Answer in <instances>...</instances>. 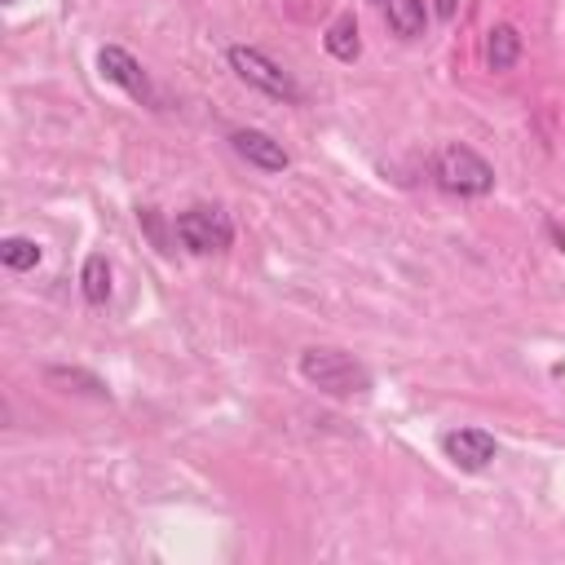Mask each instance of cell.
Returning <instances> with one entry per match:
<instances>
[{"mask_svg": "<svg viewBox=\"0 0 565 565\" xmlns=\"http://www.w3.org/2000/svg\"><path fill=\"white\" fill-rule=\"evenodd\" d=\"M296 371H300V380L309 388H318L327 397H362L375 384L371 371L353 353H344V349H318V344L313 349H300Z\"/></svg>", "mask_w": 565, "mask_h": 565, "instance_id": "6da1fadb", "label": "cell"}, {"mask_svg": "<svg viewBox=\"0 0 565 565\" xmlns=\"http://www.w3.org/2000/svg\"><path fill=\"white\" fill-rule=\"evenodd\" d=\"M433 181L441 194H455V199H486L494 190V168L486 154H477L472 146L463 141H450L437 150L433 159Z\"/></svg>", "mask_w": 565, "mask_h": 565, "instance_id": "7a4b0ae2", "label": "cell"}, {"mask_svg": "<svg viewBox=\"0 0 565 565\" xmlns=\"http://www.w3.org/2000/svg\"><path fill=\"white\" fill-rule=\"evenodd\" d=\"M172 238L190 252V256H212V252H230L234 243V221L225 207L216 203H194L185 212L172 216Z\"/></svg>", "mask_w": 565, "mask_h": 565, "instance_id": "3957f363", "label": "cell"}, {"mask_svg": "<svg viewBox=\"0 0 565 565\" xmlns=\"http://www.w3.org/2000/svg\"><path fill=\"white\" fill-rule=\"evenodd\" d=\"M225 62H230V71L247 84V88H256V93H265V97H278V102H287V106H300V84L269 57V53H260L256 44H230L225 49Z\"/></svg>", "mask_w": 565, "mask_h": 565, "instance_id": "277c9868", "label": "cell"}, {"mask_svg": "<svg viewBox=\"0 0 565 565\" xmlns=\"http://www.w3.org/2000/svg\"><path fill=\"white\" fill-rule=\"evenodd\" d=\"M97 75H102L106 84L124 88L132 102H141V106H150V110H163V102H159L150 75L141 71V62H137L128 49H119V44H102V49H97Z\"/></svg>", "mask_w": 565, "mask_h": 565, "instance_id": "5b68a950", "label": "cell"}, {"mask_svg": "<svg viewBox=\"0 0 565 565\" xmlns=\"http://www.w3.org/2000/svg\"><path fill=\"white\" fill-rule=\"evenodd\" d=\"M437 446H441V455H446L459 472H481V468H490V463L499 459V441H494V433H486V428H446V433L437 437Z\"/></svg>", "mask_w": 565, "mask_h": 565, "instance_id": "8992f818", "label": "cell"}, {"mask_svg": "<svg viewBox=\"0 0 565 565\" xmlns=\"http://www.w3.org/2000/svg\"><path fill=\"white\" fill-rule=\"evenodd\" d=\"M230 146H234V154H238L243 163H252L256 172H287V168H291L287 146H282L278 137L260 132V128H234V132H230Z\"/></svg>", "mask_w": 565, "mask_h": 565, "instance_id": "52a82bcc", "label": "cell"}, {"mask_svg": "<svg viewBox=\"0 0 565 565\" xmlns=\"http://www.w3.org/2000/svg\"><path fill=\"white\" fill-rule=\"evenodd\" d=\"M380 9H384V22H388V31H393L397 40H419V35L428 31V9H424V0H380Z\"/></svg>", "mask_w": 565, "mask_h": 565, "instance_id": "ba28073f", "label": "cell"}, {"mask_svg": "<svg viewBox=\"0 0 565 565\" xmlns=\"http://www.w3.org/2000/svg\"><path fill=\"white\" fill-rule=\"evenodd\" d=\"M516 62H521V35H516V26H508V22L490 26L486 31V66L490 71H512Z\"/></svg>", "mask_w": 565, "mask_h": 565, "instance_id": "9c48e42d", "label": "cell"}, {"mask_svg": "<svg viewBox=\"0 0 565 565\" xmlns=\"http://www.w3.org/2000/svg\"><path fill=\"white\" fill-rule=\"evenodd\" d=\"M322 49H327L335 62H358V53H362V40H358V18H353V13H340V18L327 26Z\"/></svg>", "mask_w": 565, "mask_h": 565, "instance_id": "30bf717a", "label": "cell"}, {"mask_svg": "<svg viewBox=\"0 0 565 565\" xmlns=\"http://www.w3.org/2000/svg\"><path fill=\"white\" fill-rule=\"evenodd\" d=\"M79 291L88 305H106L110 300V260L102 252H88L79 265Z\"/></svg>", "mask_w": 565, "mask_h": 565, "instance_id": "8fae6325", "label": "cell"}, {"mask_svg": "<svg viewBox=\"0 0 565 565\" xmlns=\"http://www.w3.org/2000/svg\"><path fill=\"white\" fill-rule=\"evenodd\" d=\"M40 243L35 238H26V234H9V238H0V260H4V269H13V274H26V269H35L40 265Z\"/></svg>", "mask_w": 565, "mask_h": 565, "instance_id": "7c38bea8", "label": "cell"}, {"mask_svg": "<svg viewBox=\"0 0 565 565\" xmlns=\"http://www.w3.org/2000/svg\"><path fill=\"white\" fill-rule=\"evenodd\" d=\"M44 380H49V384H84V388H75V393H93V397H110V388H106V380H97L93 371H79V366H49V371H44Z\"/></svg>", "mask_w": 565, "mask_h": 565, "instance_id": "4fadbf2b", "label": "cell"}, {"mask_svg": "<svg viewBox=\"0 0 565 565\" xmlns=\"http://www.w3.org/2000/svg\"><path fill=\"white\" fill-rule=\"evenodd\" d=\"M137 221H141V230H146V234L154 238V247H159V252H172V247H168V234H163V225H159V212H154V207H141V212H137Z\"/></svg>", "mask_w": 565, "mask_h": 565, "instance_id": "5bb4252c", "label": "cell"}, {"mask_svg": "<svg viewBox=\"0 0 565 565\" xmlns=\"http://www.w3.org/2000/svg\"><path fill=\"white\" fill-rule=\"evenodd\" d=\"M455 9H459V0H437V18H441V22H450Z\"/></svg>", "mask_w": 565, "mask_h": 565, "instance_id": "9a60e30c", "label": "cell"}, {"mask_svg": "<svg viewBox=\"0 0 565 565\" xmlns=\"http://www.w3.org/2000/svg\"><path fill=\"white\" fill-rule=\"evenodd\" d=\"M547 234L556 238V252H565V225H556V221H547Z\"/></svg>", "mask_w": 565, "mask_h": 565, "instance_id": "2e32d148", "label": "cell"}, {"mask_svg": "<svg viewBox=\"0 0 565 565\" xmlns=\"http://www.w3.org/2000/svg\"><path fill=\"white\" fill-rule=\"evenodd\" d=\"M0 4H13V0H0Z\"/></svg>", "mask_w": 565, "mask_h": 565, "instance_id": "e0dca14e", "label": "cell"}, {"mask_svg": "<svg viewBox=\"0 0 565 565\" xmlns=\"http://www.w3.org/2000/svg\"><path fill=\"white\" fill-rule=\"evenodd\" d=\"M375 4H380V0H375Z\"/></svg>", "mask_w": 565, "mask_h": 565, "instance_id": "ac0fdd59", "label": "cell"}]
</instances>
